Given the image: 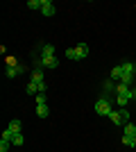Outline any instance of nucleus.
<instances>
[{
    "label": "nucleus",
    "instance_id": "obj_1",
    "mask_svg": "<svg viewBox=\"0 0 136 152\" xmlns=\"http://www.w3.org/2000/svg\"><path fill=\"white\" fill-rule=\"evenodd\" d=\"M109 118H111V123H113V125H127V123H129V111H127L125 107L118 109V111H113V109H111Z\"/></svg>",
    "mask_w": 136,
    "mask_h": 152
},
{
    "label": "nucleus",
    "instance_id": "obj_6",
    "mask_svg": "<svg viewBox=\"0 0 136 152\" xmlns=\"http://www.w3.org/2000/svg\"><path fill=\"white\" fill-rule=\"evenodd\" d=\"M7 129L14 134H23V125H20L18 118H14V121H9V125H7Z\"/></svg>",
    "mask_w": 136,
    "mask_h": 152
},
{
    "label": "nucleus",
    "instance_id": "obj_20",
    "mask_svg": "<svg viewBox=\"0 0 136 152\" xmlns=\"http://www.w3.org/2000/svg\"><path fill=\"white\" fill-rule=\"evenodd\" d=\"M34 100H36V104H45V102H48V98H45V93H36V98H34Z\"/></svg>",
    "mask_w": 136,
    "mask_h": 152
},
{
    "label": "nucleus",
    "instance_id": "obj_13",
    "mask_svg": "<svg viewBox=\"0 0 136 152\" xmlns=\"http://www.w3.org/2000/svg\"><path fill=\"white\" fill-rule=\"evenodd\" d=\"M123 70H125V73H132V75H134V73H136V64H132V61H123Z\"/></svg>",
    "mask_w": 136,
    "mask_h": 152
},
{
    "label": "nucleus",
    "instance_id": "obj_11",
    "mask_svg": "<svg viewBox=\"0 0 136 152\" xmlns=\"http://www.w3.org/2000/svg\"><path fill=\"white\" fill-rule=\"evenodd\" d=\"M36 116H39V118H48V116H50L48 104H36Z\"/></svg>",
    "mask_w": 136,
    "mask_h": 152
},
{
    "label": "nucleus",
    "instance_id": "obj_19",
    "mask_svg": "<svg viewBox=\"0 0 136 152\" xmlns=\"http://www.w3.org/2000/svg\"><path fill=\"white\" fill-rule=\"evenodd\" d=\"M41 2H43V0H30L27 7H30V9H41Z\"/></svg>",
    "mask_w": 136,
    "mask_h": 152
},
{
    "label": "nucleus",
    "instance_id": "obj_22",
    "mask_svg": "<svg viewBox=\"0 0 136 152\" xmlns=\"http://www.w3.org/2000/svg\"><path fill=\"white\" fill-rule=\"evenodd\" d=\"M132 98H134V100H136V89H134V91H132Z\"/></svg>",
    "mask_w": 136,
    "mask_h": 152
},
{
    "label": "nucleus",
    "instance_id": "obj_15",
    "mask_svg": "<svg viewBox=\"0 0 136 152\" xmlns=\"http://www.w3.org/2000/svg\"><path fill=\"white\" fill-rule=\"evenodd\" d=\"M23 143H25V136H23V134H16L12 139V145H23Z\"/></svg>",
    "mask_w": 136,
    "mask_h": 152
},
{
    "label": "nucleus",
    "instance_id": "obj_7",
    "mask_svg": "<svg viewBox=\"0 0 136 152\" xmlns=\"http://www.w3.org/2000/svg\"><path fill=\"white\" fill-rule=\"evenodd\" d=\"M23 73H25V66H14V68H7V77H9V80L23 75Z\"/></svg>",
    "mask_w": 136,
    "mask_h": 152
},
{
    "label": "nucleus",
    "instance_id": "obj_12",
    "mask_svg": "<svg viewBox=\"0 0 136 152\" xmlns=\"http://www.w3.org/2000/svg\"><path fill=\"white\" fill-rule=\"evenodd\" d=\"M120 77H123V64H118V66L111 68V80H120Z\"/></svg>",
    "mask_w": 136,
    "mask_h": 152
},
{
    "label": "nucleus",
    "instance_id": "obj_10",
    "mask_svg": "<svg viewBox=\"0 0 136 152\" xmlns=\"http://www.w3.org/2000/svg\"><path fill=\"white\" fill-rule=\"evenodd\" d=\"M41 66H45V68H57L59 59L57 57H43V59H41Z\"/></svg>",
    "mask_w": 136,
    "mask_h": 152
},
{
    "label": "nucleus",
    "instance_id": "obj_14",
    "mask_svg": "<svg viewBox=\"0 0 136 152\" xmlns=\"http://www.w3.org/2000/svg\"><path fill=\"white\" fill-rule=\"evenodd\" d=\"M120 84H125V86H129V84H132V73H125V70H123V77H120Z\"/></svg>",
    "mask_w": 136,
    "mask_h": 152
},
{
    "label": "nucleus",
    "instance_id": "obj_17",
    "mask_svg": "<svg viewBox=\"0 0 136 152\" xmlns=\"http://www.w3.org/2000/svg\"><path fill=\"white\" fill-rule=\"evenodd\" d=\"M9 148H12V141H0V152H9Z\"/></svg>",
    "mask_w": 136,
    "mask_h": 152
},
{
    "label": "nucleus",
    "instance_id": "obj_4",
    "mask_svg": "<svg viewBox=\"0 0 136 152\" xmlns=\"http://www.w3.org/2000/svg\"><path fill=\"white\" fill-rule=\"evenodd\" d=\"M95 114H100V116H109L111 114V104H109L107 98H100V100L95 102Z\"/></svg>",
    "mask_w": 136,
    "mask_h": 152
},
{
    "label": "nucleus",
    "instance_id": "obj_21",
    "mask_svg": "<svg viewBox=\"0 0 136 152\" xmlns=\"http://www.w3.org/2000/svg\"><path fill=\"white\" fill-rule=\"evenodd\" d=\"M66 59H77L75 57V50H66Z\"/></svg>",
    "mask_w": 136,
    "mask_h": 152
},
{
    "label": "nucleus",
    "instance_id": "obj_18",
    "mask_svg": "<svg viewBox=\"0 0 136 152\" xmlns=\"http://www.w3.org/2000/svg\"><path fill=\"white\" fill-rule=\"evenodd\" d=\"M27 93H30V95H36V93H39V86H36L34 82H30V84H27Z\"/></svg>",
    "mask_w": 136,
    "mask_h": 152
},
{
    "label": "nucleus",
    "instance_id": "obj_5",
    "mask_svg": "<svg viewBox=\"0 0 136 152\" xmlns=\"http://www.w3.org/2000/svg\"><path fill=\"white\" fill-rule=\"evenodd\" d=\"M41 14L43 16H55V2L52 0H43L41 2Z\"/></svg>",
    "mask_w": 136,
    "mask_h": 152
},
{
    "label": "nucleus",
    "instance_id": "obj_8",
    "mask_svg": "<svg viewBox=\"0 0 136 152\" xmlns=\"http://www.w3.org/2000/svg\"><path fill=\"white\" fill-rule=\"evenodd\" d=\"M43 57H55V45L52 43H43L41 45V59Z\"/></svg>",
    "mask_w": 136,
    "mask_h": 152
},
{
    "label": "nucleus",
    "instance_id": "obj_16",
    "mask_svg": "<svg viewBox=\"0 0 136 152\" xmlns=\"http://www.w3.org/2000/svg\"><path fill=\"white\" fill-rule=\"evenodd\" d=\"M5 64H7V68H14V66H18V59H16V57H12V55H9V57L5 59Z\"/></svg>",
    "mask_w": 136,
    "mask_h": 152
},
{
    "label": "nucleus",
    "instance_id": "obj_9",
    "mask_svg": "<svg viewBox=\"0 0 136 152\" xmlns=\"http://www.w3.org/2000/svg\"><path fill=\"white\" fill-rule=\"evenodd\" d=\"M75 57H77V59L89 57V45H86V43H79L77 48H75Z\"/></svg>",
    "mask_w": 136,
    "mask_h": 152
},
{
    "label": "nucleus",
    "instance_id": "obj_2",
    "mask_svg": "<svg viewBox=\"0 0 136 152\" xmlns=\"http://www.w3.org/2000/svg\"><path fill=\"white\" fill-rule=\"evenodd\" d=\"M116 95H118V98H116L118 104L125 107V104L132 100V89H129V86H125V84H118V86H116Z\"/></svg>",
    "mask_w": 136,
    "mask_h": 152
},
{
    "label": "nucleus",
    "instance_id": "obj_23",
    "mask_svg": "<svg viewBox=\"0 0 136 152\" xmlns=\"http://www.w3.org/2000/svg\"><path fill=\"white\" fill-rule=\"evenodd\" d=\"M134 145H136V136H134Z\"/></svg>",
    "mask_w": 136,
    "mask_h": 152
},
{
    "label": "nucleus",
    "instance_id": "obj_3",
    "mask_svg": "<svg viewBox=\"0 0 136 152\" xmlns=\"http://www.w3.org/2000/svg\"><path fill=\"white\" fill-rule=\"evenodd\" d=\"M134 136H136V125L127 123L125 125V134H123V143L125 145H134Z\"/></svg>",
    "mask_w": 136,
    "mask_h": 152
}]
</instances>
